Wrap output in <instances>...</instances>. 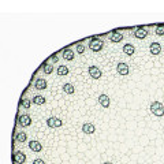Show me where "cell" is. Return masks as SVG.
Returning <instances> with one entry per match:
<instances>
[{"mask_svg":"<svg viewBox=\"0 0 164 164\" xmlns=\"http://www.w3.org/2000/svg\"><path fill=\"white\" fill-rule=\"evenodd\" d=\"M29 148H30L33 152H37V153L43 151V145H41V142L34 141V140H32V141L29 142Z\"/></svg>","mask_w":164,"mask_h":164,"instance_id":"cell-10","label":"cell"},{"mask_svg":"<svg viewBox=\"0 0 164 164\" xmlns=\"http://www.w3.org/2000/svg\"><path fill=\"white\" fill-rule=\"evenodd\" d=\"M116 71H118V74L121 75H129V73H130V69H129V64L126 63H119L118 66H116Z\"/></svg>","mask_w":164,"mask_h":164,"instance_id":"cell-7","label":"cell"},{"mask_svg":"<svg viewBox=\"0 0 164 164\" xmlns=\"http://www.w3.org/2000/svg\"><path fill=\"white\" fill-rule=\"evenodd\" d=\"M47 125H48V127L51 129H59L63 126V121L59 118H55V116H51V118L47 119Z\"/></svg>","mask_w":164,"mask_h":164,"instance_id":"cell-2","label":"cell"},{"mask_svg":"<svg viewBox=\"0 0 164 164\" xmlns=\"http://www.w3.org/2000/svg\"><path fill=\"white\" fill-rule=\"evenodd\" d=\"M99 104H100L102 108H108L110 107V104H111L110 97H108L107 95H100L99 96Z\"/></svg>","mask_w":164,"mask_h":164,"instance_id":"cell-8","label":"cell"},{"mask_svg":"<svg viewBox=\"0 0 164 164\" xmlns=\"http://www.w3.org/2000/svg\"><path fill=\"white\" fill-rule=\"evenodd\" d=\"M14 140H15V142H25L28 140V136H26L25 131H18L14 137Z\"/></svg>","mask_w":164,"mask_h":164,"instance_id":"cell-14","label":"cell"},{"mask_svg":"<svg viewBox=\"0 0 164 164\" xmlns=\"http://www.w3.org/2000/svg\"><path fill=\"white\" fill-rule=\"evenodd\" d=\"M89 48L92 49L93 52H99L102 49V41L99 39H92L89 43Z\"/></svg>","mask_w":164,"mask_h":164,"instance_id":"cell-4","label":"cell"},{"mask_svg":"<svg viewBox=\"0 0 164 164\" xmlns=\"http://www.w3.org/2000/svg\"><path fill=\"white\" fill-rule=\"evenodd\" d=\"M151 112L155 116H157V118H160V116L164 115V105L163 102L160 101H153L151 104Z\"/></svg>","mask_w":164,"mask_h":164,"instance_id":"cell-1","label":"cell"},{"mask_svg":"<svg viewBox=\"0 0 164 164\" xmlns=\"http://www.w3.org/2000/svg\"><path fill=\"white\" fill-rule=\"evenodd\" d=\"M63 58H64L66 60H70V62H71V60H74L75 54H74V52H73L70 48H67V49H64V51H63Z\"/></svg>","mask_w":164,"mask_h":164,"instance_id":"cell-15","label":"cell"},{"mask_svg":"<svg viewBox=\"0 0 164 164\" xmlns=\"http://www.w3.org/2000/svg\"><path fill=\"white\" fill-rule=\"evenodd\" d=\"M102 164H114V163H111V162H105V163H102Z\"/></svg>","mask_w":164,"mask_h":164,"instance_id":"cell-27","label":"cell"},{"mask_svg":"<svg viewBox=\"0 0 164 164\" xmlns=\"http://www.w3.org/2000/svg\"><path fill=\"white\" fill-rule=\"evenodd\" d=\"M30 105H32V101L29 100V99H23V100H22V107L30 108Z\"/></svg>","mask_w":164,"mask_h":164,"instance_id":"cell-22","label":"cell"},{"mask_svg":"<svg viewBox=\"0 0 164 164\" xmlns=\"http://www.w3.org/2000/svg\"><path fill=\"white\" fill-rule=\"evenodd\" d=\"M88 71H89V75L93 78V80H100V78L102 77L101 70L99 69V67H96V66H89Z\"/></svg>","mask_w":164,"mask_h":164,"instance_id":"cell-3","label":"cell"},{"mask_svg":"<svg viewBox=\"0 0 164 164\" xmlns=\"http://www.w3.org/2000/svg\"><path fill=\"white\" fill-rule=\"evenodd\" d=\"M123 52H125L126 55H133L134 52H136V48H134L133 44H125V45H123Z\"/></svg>","mask_w":164,"mask_h":164,"instance_id":"cell-17","label":"cell"},{"mask_svg":"<svg viewBox=\"0 0 164 164\" xmlns=\"http://www.w3.org/2000/svg\"><path fill=\"white\" fill-rule=\"evenodd\" d=\"M13 160H14V163L15 164H25L26 155L23 153V152H20V151H17L15 153H14V156H13Z\"/></svg>","mask_w":164,"mask_h":164,"instance_id":"cell-5","label":"cell"},{"mask_svg":"<svg viewBox=\"0 0 164 164\" xmlns=\"http://www.w3.org/2000/svg\"><path fill=\"white\" fill-rule=\"evenodd\" d=\"M51 60H52V62H55V63H56V62L59 60V58H58V56H56V54H55V55H52V56H51Z\"/></svg>","mask_w":164,"mask_h":164,"instance_id":"cell-26","label":"cell"},{"mask_svg":"<svg viewBox=\"0 0 164 164\" xmlns=\"http://www.w3.org/2000/svg\"><path fill=\"white\" fill-rule=\"evenodd\" d=\"M156 34L157 36H164V26H157L156 28Z\"/></svg>","mask_w":164,"mask_h":164,"instance_id":"cell-23","label":"cell"},{"mask_svg":"<svg viewBox=\"0 0 164 164\" xmlns=\"http://www.w3.org/2000/svg\"><path fill=\"white\" fill-rule=\"evenodd\" d=\"M110 40L112 41V43H121V41L123 40V34L119 33V32H114V33L111 34Z\"/></svg>","mask_w":164,"mask_h":164,"instance_id":"cell-16","label":"cell"},{"mask_svg":"<svg viewBox=\"0 0 164 164\" xmlns=\"http://www.w3.org/2000/svg\"><path fill=\"white\" fill-rule=\"evenodd\" d=\"M149 52H151L152 55H159L160 52H162V45H160L159 43H152L151 45H149Z\"/></svg>","mask_w":164,"mask_h":164,"instance_id":"cell-9","label":"cell"},{"mask_svg":"<svg viewBox=\"0 0 164 164\" xmlns=\"http://www.w3.org/2000/svg\"><path fill=\"white\" fill-rule=\"evenodd\" d=\"M45 97H44V96H34V97H33V102H34V104H36V105H43V104H45Z\"/></svg>","mask_w":164,"mask_h":164,"instance_id":"cell-20","label":"cell"},{"mask_svg":"<svg viewBox=\"0 0 164 164\" xmlns=\"http://www.w3.org/2000/svg\"><path fill=\"white\" fill-rule=\"evenodd\" d=\"M82 131H84L85 134H93L96 131V127L93 123H85V125L82 126Z\"/></svg>","mask_w":164,"mask_h":164,"instance_id":"cell-12","label":"cell"},{"mask_svg":"<svg viewBox=\"0 0 164 164\" xmlns=\"http://www.w3.org/2000/svg\"><path fill=\"white\" fill-rule=\"evenodd\" d=\"M77 52H78V54H84V52H85V45L78 44V45H77Z\"/></svg>","mask_w":164,"mask_h":164,"instance_id":"cell-24","label":"cell"},{"mask_svg":"<svg viewBox=\"0 0 164 164\" xmlns=\"http://www.w3.org/2000/svg\"><path fill=\"white\" fill-rule=\"evenodd\" d=\"M56 73H58L59 77H66V75L69 74V67L67 66H59L58 70H56Z\"/></svg>","mask_w":164,"mask_h":164,"instance_id":"cell-19","label":"cell"},{"mask_svg":"<svg viewBox=\"0 0 164 164\" xmlns=\"http://www.w3.org/2000/svg\"><path fill=\"white\" fill-rule=\"evenodd\" d=\"M34 86H36V89L37 90H44V89H47V81L44 80V78H39V80L36 81V84H34Z\"/></svg>","mask_w":164,"mask_h":164,"instance_id":"cell-13","label":"cell"},{"mask_svg":"<svg viewBox=\"0 0 164 164\" xmlns=\"http://www.w3.org/2000/svg\"><path fill=\"white\" fill-rule=\"evenodd\" d=\"M43 70H44V73H45V74H51V73L54 71V66H52V64H49V63H44L43 64Z\"/></svg>","mask_w":164,"mask_h":164,"instance_id":"cell-21","label":"cell"},{"mask_svg":"<svg viewBox=\"0 0 164 164\" xmlns=\"http://www.w3.org/2000/svg\"><path fill=\"white\" fill-rule=\"evenodd\" d=\"M18 123H19V126H22V127H29V126L32 125L30 115H28V114H25V115H20L19 118H18Z\"/></svg>","mask_w":164,"mask_h":164,"instance_id":"cell-6","label":"cell"},{"mask_svg":"<svg viewBox=\"0 0 164 164\" xmlns=\"http://www.w3.org/2000/svg\"><path fill=\"white\" fill-rule=\"evenodd\" d=\"M33 164H45V162H44L43 159H36V160H33Z\"/></svg>","mask_w":164,"mask_h":164,"instance_id":"cell-25","label":"cell"},{"mask_svg":"<svg viewBox=\"0 0 164 164\" xmlns=\"http://www.w3.org/2000/svg\"><path fill=\"white\" fill-rule=\"evenodd\" d=\"M63 92L66 93V95H73V93L75 92V88L73 84H64L63 85Z\"/></svg>","mask_w":164,"mask_h":164,"instance_id":"cell-18","label":"cell"},{"mask_svg":"<svg viewBox=\"0 0 164 164\" xmlns=\"http://www.w3.org/2000/svg\"><path fill=\"white\" fill-rule=\"evenodd\" d=\"M146 36H148V32H146V29H144V28H138L136 32H134V37H136V39L144 40Z\"/></svg>","mask_w":164,"mask_h":164,"instance_id":"cell-11","label":"cell"}]
</instances>
